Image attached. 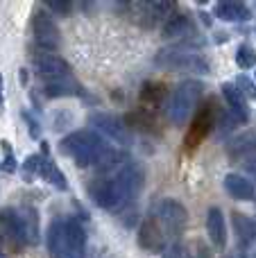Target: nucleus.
Masks as SVG:
<instances>
[{
    "label": "nucleus",
    "instance_id": "f257e3e1",
    "mask_svg": "<svg viewBox=\"0 0 256 258\" xmlns=\"http://www.w3.org/2000/svg\"><path fill=\"white\" fill-rule=\"evenodd\" d=\"M59 152L71 156L80 168H102V170H118V152L91 129H80L73 132L59 143Z\"/></svg>",
    "mask_w": 256,
    "mask_h": 258
},
{
    "label": "nucleus",
    "instance_id": "f03ea898",
    "mask_svg": "<svg viewBox=\"0 0 256 258\" xmlns=\"http://www.w3.org/2000/svg\"><path fill=\"white\" fill-rule=\"evenodd\" d=\"M202 91H204L202 82H195V80L181 82V84L170 93V98L166 100L168 122H172V125H177V127L184 125V122L188 120V116L193 113L195 104H198L200 98H202Z\"/></svg>",
    "mask_w": 256,
    "mask_h": 258
},
{
    "label": "nucleus",
    "instance_id": "7ed1b4c3",
    "mask_svg": "<svg viewBox=\"0 0 256 258\" xmlns=\"http://www.w3.org/2000/svg\"><path fill=\"white\" fill-rule=\"evenodd\" d=\"M113 188V200H116V211H122L125 206H130L132 202L139 197V192L143 190L145 183V172L139 163H127L122 168H118L116 172L109 177Z\"/></svg>",
    "mask_w": 256,
    "mask_h": 258
},
{
    "label": "nucleus",
    "instance_id": "20e7f679",
    "mask_svg": "<svg viewBox=\"0 0 256 258\" xmlns=\"http://www.w3.org/2000/svg\"><path fill=\"white\" fill-rule=\"evenodd\" d=\"M154 61H157V66L166 68V71H188V73H198V75L211 73L209 59L190 48H166L157 54Z\"/></svg>",
    "mask_w": 256,
    "mask_h": 258
},
{
    "label": "nucleus",
    "instance_id": "39448f33",
    "mask_svg": "<svg viewBox=\"0 0 256 258\" xmlns=\"http://www.w3.org/2000/svg\"><path fill=\"white\" fill-rule=\"evenodd\" d=\"M152 215L157 218V222L161 224L166 238H177L184 233L186 224H188V211L184 209V204L177 200H161L154 204Z\"/></svg>",
    "mask_w": 256,
    "mask_h": 258
},
{
    "label": "nucleus",
    "instance_id": "423d86ee",
    "mask_svg": "<svg viewBox=\"0 0 256 258\" xmlns=\"http://www.w3.org/2000/svg\"><path fill=\"white\" fill-rule=\"evenodd\" d=\"M32 32H34L36 45H39V48H43L45 52L59 48V41H61V36H59L57 25H54L52 16H50L48 12H43V9H36L34 18H32Z\"/></svg>",
    "mask_w": 256,
    "mask_h": 258
},
{
    "label": "nucleus",
    "instance_id": "0eeeda50",
    "mask_svg": "<svg viewBox=\"0 0 256 258\" xmlns=\"http://www.w3.org/2000/svg\"><path fill=\"white\" fill-rule=\"evenodd\" d=\"M89 122L98 132H102L100 134L102 138H109V141L118 143V145H132V134L120 118L111 116V113H93L89 118Z\"/></svg>",
    "mask_w": 256,
    "mask_h": 258
},
{
    "label": "nucleus",
    "instance_id": "6e6552de",
    "mask_svg": "<svg viewBox=\"0 0 256 258\" xmlns=\"http://www.w3.org/2000/svg\"><path fill=\"white\" fill-rule=\"evenodd\" d=\"M34 68L39 73V77H43V82H54V80H63V77H71V66H68L66 59H61L54 52H34L32 57Z\"/></svg>",
    "mask_w": 256,
    "mask_h": 258
},
{
    "label": "nucleus",
    "instance_id": "1a4fd4ad",
    "mask_svg": "<svg viewBox=\"0 0 256 258\" xmlns=\"http://www.w3.org/2000/svg\"><path fill=\"white\" fill-rule=\"evenodd\" d=\"M136 240H139L141 249L150 251V254H161V251H166L168 247V238L166 233H163L161 224L157 222V218H154L152 213L148 215V218L141 222L139 227V236H136Z\"/></svg>",
    "mask_w": 256,
    "mask_h": 258
},
{
    "label": "nucleus",
    "instance_id": "9d476101",
    "mask_svg": "<svg viewBox=\"0 0 256 258\" xmlns=\"http://www.w3.org/2000/svg\"><path fill=\"white\" fill-rule=\"evenodd\" d=\"M66 222V249L61 258H84L86 256V231L77 220L68 218Z\"/></svg>",
    "mask_w": 256,
    "mask_h": 258
},
{
    "label": "nucleus",
    "instance_id": "9b49d317",
    "mask_svg": "<svg viewBox=\"0 0 256 258\" xmlns=\"http://www.w3.org/2000/svg\"><path fill=\"white\" fill-rule=\"evenodd\" d=\"M16 227L23 245H36L39 242V215L34 209H18L16 211Z\"/></svg>",
    "mask_w": 256,
    "mask_h": 258
},
{
    "label": "nucleus",
    "instance_id": "f8f14e48",
    "mask_svg": "<svg viewBox=\"0 0 256 258\" xmlns=\"http://www.w3.org/2000/svg\"><path fill=\"white\" fill-rule=\"evenodd\" d=\"M227 156L231 161L256 156V129H247V132L229 138V143H227Z\"/></svg>",
    "mask_w": 256,
    "mask_h": 258
},
{
    "label": "nucleus",
    "instance_id": "ddd939ff",
    "mask_svg": "<svg viewBox=\"0 0 256 258\" xmlns=\"http://www.w3.org/2000/svg\"><path fill=\"white\" fill-rule=\"evenodd\" d=\"M213 125H216V120H213V111H211V109H209V107L200 109V111L195 113V118H193V127H190L188 136H186V145H188V147L200 145V143H202L204 138L211 134Z\"/></svg>",
    "mask_w": 256,
    "mask_h": 258
},
{
    "label": "nucleus",
    "instance_id": "4468645a",
    "mask_svg": "<svg viewBox=\"0 0 256 258\" xmlns=\"http://www.w3.org/2000/svg\"><path fill=\"white\" fill-rule=\"evenodd\" d=\"M207 231L211 238V245L216 249H225L227 245V222H225V213L218 206L207 211Z\"/></svg>",
    "mask_w": 256,
    "mask_h": 258
},
{
    "label": "nucleus",
    "instance_id": "2eb2a0df",
    "mask_svg": "<svg viewBox=\"0 0 256 258\" xmlns=\"http://www.w3.org/2000/svg\"><path fill=\"white\" fill-rule=\"evenodd\" d=\"M225 188L234 200H240V202H254L256 200V188L254 183L249 181L247 177L238 172H229L225 177Z\"/></svg>",
    "mask_w": 256,
    "mask_h": 258
},
{
    "label": "nucleus",
    "instance_id": "dca6fc26",
    "mask_svg": "<svg viewBox=\"0 0 256 258\" xmlns=\"http://www.w3.org/2000/svg\"><path fill=\"white\" fill-rule=\"evenodd\" d=\"M222 95H225L227 104H229L231 116H234L238 122H247L249 120V107H247V100L238 93V89H236L234 84H229V82H225V84H222Z\"/></svg>",
    "mask_w": 256,
    "mask_h": 258
},
{
    "label": "nucleus",
    "instance_id": "f3484780",
    "mask_svg": "<svg viewBox=\"0 0 256 258\" xmlns=\"http://www.w3.org/2000/svg\"><path fill=\"white\" fill-rule=\"evenodd\" d=\"M190 34H195V23L181 12L170 14V18L163 25V36L166 39H186Z\"/></svg>",
    "mask_w": 256,
    "mask_h": 258
},
{
    "label": "nucleus",
    "instance_id": "a211bd4d",
    "mask_svg": "<svg viewBox=\"0 0 256 258\" xmlns=\"http://www.w3.org/2000/svg\"><path fill=\"white\" fill-rule=\"evenodd\" d=\"M231 222H234V231H236L238 247L240 249H247V247L256 240V222L254 220H249L247 215H243L240 211H234Z\"/></svg>",
    "mask_w": 256,
    "mask_h": 258
},
{
    "label": "nucleus",
    "instance_id": "6ab92c4d",
    "mask_svg": "<svg viewBox=\"0 0 256 258\" xmlns=\"http://www.w3.org/2000/svg\"><path fill=\"white\" fill-rule=\"evenodd\" d=\"M216 16L220 21H229V23H243L252 16L247 7L243 3H234V0H225V3L216 5Z\"/></svg>",
    "mask_w": 256,
    "mask_h": 258
},
{
    "label": "nucleus",
    "instance_id": "aec40b11",
    "mask_svg": "<svg viewBox=\"0 0 256 258\" xmlns=\"http://www.w3.org/2000/svg\"><path fill=\"white\" fill-rule=\"evenodd\" d=\"M0 242H9V245H23L21 236H18L16 227V211L3 209L0 211Z\"/></svg>",
    "mask_w": 256,
    "mask_h": 258
},
{
    "label": "nucleus",
    "instance_id": "412c9836",
    "mask_svg": "<svg viewBox=\"0 0 256 258\" xmlns=\"http://www.w3.org/2000/svg\"><path fill=\"white\" fill-rule=\"evenodd\" d=\"M66 249V222L63 220H52L48 229V251L52 258H61Z\"/></svg>",
    "mask_w": 256,
    "mask_h": 258
},
{
    "label": "nucleus",
    "instance_id": "4be33fe9",
    "mask_svg": "<svg viewBox=\"0 0 256 258\" xmlns=\"http://www.w3.org/2000/svg\"><path fill=\"white\" fill-rule=\"evenodd\" d=\"M80 84L75 77H63V80H54V82H45L43 93L48 98H68V95H77L80 93Z\"/></svg>",
    "mask_w": 256,
    "mask_h": 258
},
{
    "label": "nucleus",
    "instance_id": "5701e85b",
    "mask_svg": "<svg viewBox=\"0 0 256 258\" xmlns=\"http://www.w3.org/2000/svg\"><path fill=\"white\" fill-rule=\"evenodd\" d=\"M39 177H43L48 183H52L54 188H59V190H66L68 188V181L66 177H63V172L54 165V161L50 159L48 154L41 156V165H39Z\"/></svg>",
    "mask_w": 256,
    "mask_h": 258
},
{
    "label": "nucleus",
    "instance_id": "b1692460",
    "mask_svg": "<svg viewBox=\"0 0 256 258\" xmlns=\"http://www.w3.org/2000/svg\"><path fill=\"white\" fill-rule=\"evenodd\" d=\"M141 102L143 104H150V107H154V104H161L163 100H166V86L161 84V82H148V84L141 89Z\"/></svg>",
    "mask_w": 256,
    "mask_h": 258
},
{
    "label": "nucleus",
    "instance_id": "393cba45",
    "mask_svg": "<svg viewBox=\"0 0 256 258\" xmlns=\"http://www.w3.org/2000/svg\"><path fill=\"white\" fill-rule=\"evenodd\" d=\"M236 63H238V68H254L256 66V50L252 45L243 43L238 48V52H236Z\"/></svg>",
    "mask_w": 256,
    "mask_h": 258
},
{
    "label": "nucleus",
    "instance_id": "a878e982",
    "mask_svg": "<svg viewBox=\"0 0 256 258\" xmlns=\"http://www.w3.org/2000/svg\"><path fill=\"white\" fill-rule=\"evenodd\" d=\"M39 165H41V154H30L23 163L21 172H23V179L25 181H32L34 177H39Z\"/></svg>",
    "mask_w": 256,
    "mask_h": 258
},
{
    "label": "nucleus",
    "instance_id": "bb28decb",
    "mask_svg": "<svg viewBox=\"0 0 256 258\" xmlns=\"http://www.w3.org/2000/svg\"><path fill=\"white\" fill-rule=\"evenodd\" d=\"M236 89H238V93L243 95L245 100H254L256 98V86H254V80L247 75H238L236 77Z\"/></svg>",
    "mask_w": 256,
    "mask_h": 258
},
{
    "label": "nucleus",
    "instance_id": "cd10ccee",
    "mask_svg": "<svg viewBox=\"0 0 256 258\" xmlns=\"http://www.w3.org/2000/svg\"><path fill=\"white\" fill-rule=\"evenodd\" d=\"M186 251H188L190 258H213L211 247H209L204 240H193L188 247H186Z\"/></svg>",
    "mask_w": 256,
    "mask_h": 258
},
{
    "label": "nucleus",
    "instance_id": "c85d7f7f",
    "mask_svg": "<svg viewBox=\"0 0 256 258\" xmlns=\"http://www.w3.org/2000/svg\"><path fill=\"white\" fill-rule=\"evenodd\" d=\"M238 125H240V122L236 120V118L231 116L229 111H225L220 118H218V134H220V136L225 138V136H227V132H231V129H236Z\"/></svg>",
    "mask_w": 256,
    "mask_h": 258
},
{
    "label": "nucleus",
    "instance_id": "c756f323",
    "mask_svg": "<svg viewBox=\"0 0 256 258\" xmlns=\"http://www.w3.org/2000/svg\"><path fill=\"white\" fill-rule=\"evenodd\" d=\"M163 258H190L184 245H170L163 251Z\"/></svg>",
    "mask_w": 256,
    "mask_h": 258
},
{
    "label": "nucleus",
    "instance_id": "7c9ffc66",
    "mask_svg": "<svg viewBox=\"0 0 256 258\" xmlns=\"http://www.w3.org/2000/svg\"><path fill=\"white\" fill-rule=\"evenodd\" d=\"M45 7L52 9V12H57V14H61V16H68L71 9H73V5L71 3H59V0H50V3H45Z\"/></svg>",
    "mask_w": 256,
    "mask_h": 258
},
{
    "label": "nucleus",
    "instance_id": "2f4dec72",
    "mask_svg": "<svg viewBox=\"0 0 256 258\" xmlns=\"http://www.w3.org/2000/svg\"><path fill=\"white\" fill-rule=\"evenodd\" d=\"M3 147L7 150V156H5V161H3V170H5V172H14V170H16V161H14V154H12V150H9L7 143H3Z\"/></svg>",
    "mask_w": 256,
    "mask_h": 258
},
{
    "label": "nucleus",
    "instance_id": "473e14b6",
    "mask_svg": "<svg viewBox=\"0 0 256 258\" xmlns=\"http://www.w3.org/2000/svg\"><path fill=\"white\" fill-rule=\"evenodd\" d=\"M23 118H25V120H27V127H30L32 136H34V138H39V127H36V120L30 116V113H23Z\"/></svg>",
    "mask_w": 256,
    "mask_h": 258
},
{
    "label": "nucleus",
    "instance_id": "72a5a7b5",
    "mask_svg": "<svg viewBox=\"0 0 256 258\" xmlns=\"http://www.w3.org/2000/svg\"><path fill=\"white\" fill-rule=\"evenodd\" d=\"M245 172L252 174V177L256 179V156H252V159L245 161Z\"/></svg>",
    "mask_w": 256,
    "mask_h": 258
},
{
    "label": "nucleus",
    "instance_id": "f704fd0d",
    "mask_svg": "<svg viewBox=\"0 0 256 258\" xmlns=\"http://www.w3.org/2000/svg\"><path fill=\"white\" fill-rule=\"evenodd\" d=\"M0 93H3V77H0Z\"/></svg>",
    "mask_w": 256,
    "mask_h": 258
},
{
    "label": "nucleus",
    "instance_id": "c9c22d12",
    "mask_svg": "<svg viewBox=\"0 0 256 258\" xmlns=\"http://www.w3.org/2000/svg\"><path fill=\"white\" fill-rule=\"evenodd\" d=\"M249 258H256V249L252 251V254H249Z\"/></svg>",
    "mask_w": 256,
    "mask_h": 258
},
{
    "label": "nucleus",
    "instance_id": "e433bc0d",
    "mask_svg": "<svg viewBox=\"0 0 256 258\" xmlns=\"http://www.w3.org/2000/svg\"><path fill=\"white\" fill-rule=\"evenodd\" d=\"M0 258H7V256H5V254H3V251H0Z\"/></svg>",
    "mask_w": 256,
    "mask_h": 258
},
{
    "label": "nucleus",
    "instance_id": "4c0bfd02",
    "mask_svg": "<svg viewBox=\"0 0 256 258\" xmlns=\"http://www.w3.org/2000/svg\"><path fill=\"white\" fill-rule=\"evenodd\" d=\"M0 104H3V93H0Z\"/></svg>",
    "mask_w": 256,
    "mask_h": 258
}]
</instances>
